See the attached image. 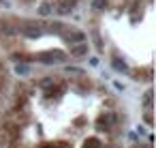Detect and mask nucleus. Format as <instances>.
<instances>
[{"instance_id":"obj_1","label":"nucleus","mask_w":156,"mask_h":148,"mask_svg":"<svg viewBox=\"0 0 156 148\" xmlns=\"http://www.w3.org/2000/svg\"><path fill=\"white\" fill-rule=\"evenodd\" d=\"M143 103H145V107H147V109L152 107V90H147V92H145V97H143Z\"/></svg>"}]
</instances>
